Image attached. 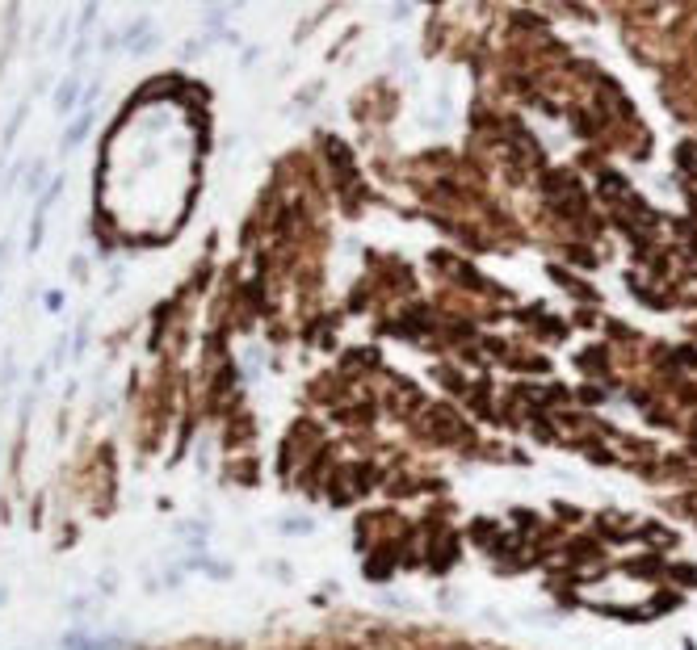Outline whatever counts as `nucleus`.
Returning <instances> with one entry per match:
<instances>
[{
  "instance_id": "f257e3e1",
  "label": "nucleus",
  "mask_w": 697,
  "mask_h": 650,
  "mask_svg": "<svg viewBox=\"0 0 697 650\" xmlns=\"http://www.w3.org/2000/svg\"><path fill=\"white\" fill-rule=\"evenodd\" d=\"M88 126H92V114H88V109H85V114H80V118H76V122H72V130H68V135H63V152H72V147H80V143H85Z\"/></svg>"
},
{
  "instance_id": "f03ea898",
  "label": "nucleus",
  "mask_w": 697,
  "mask_h": 650,
  "mask_svg": "<svg viewBox=\"0 0 697 650\" xmlns=\"http://www.w3.org/2000/svg\"><path fill=\"white\" fill-rule=\"evenodd\" d=\"M76 92H80V88H76V80H68L63 88H59V97H55V109H59V114L76 109Z\"/></svg>"
},
{
  "instance_id": "7ed1b4c3",
  "label": "nucleus",
  "mask_w": 697,
  "mask_h": 650,
  "mask_svg": "<svg viewBox=\"0 0 697 650\" xmlns=\"http://www.w3.org/2000/svg\"><path fill=\"white\" fill-rule=\"evenodd\" d=\"M0 600H4V591H0Z\"/></svg>"
}]
</instances>
